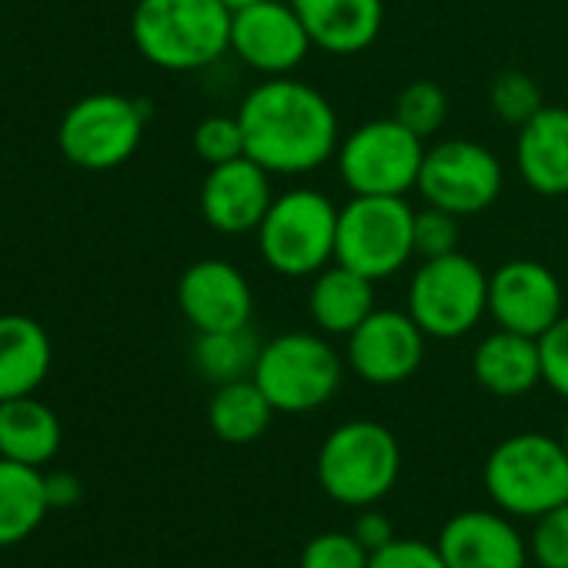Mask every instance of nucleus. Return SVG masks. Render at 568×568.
<instances>
[{"label": "nucleus", "mask_w": 568, "mask_h": 568, "mask_svg": "<svg viewBox=\"0 0 568 568\" xmlns=\"http://www.w3.org/2000/svg\"><path fill=\"white\" fill-rule=\"evenodd\" d=\"M237 121L244 154L274 178L312 174L332 161L342 144L335 104L292 74L254 84L237 108Z\"/></svg>", "instance_id": "obj_1"}, {"label": "nucleus", "mask_w": 568, "mask_h": 568, "mask_svg": "<svg viewBox=\"0 0 568 568\" xmlns=\"http://www.w3.org/2000/svg\"><path fill=\"white\" fill-rule=\"evenodd\" d=\"M131 41L161 71H204L231 51V11L221 0H138Z\"/></svg>", "instance_id": "obj_2"}, {"label": "nucleus", "mask_w": 568, "mask_h": 568, "mask_svg": "<svg viewBox=\"0 0 568 568\" xmlns=\"http://www.w3.org/2000/svg\"><path fill=\"white\" fill-rule=\"evenodd\" d=\"M257 254L281 277H315L335 261L338 207L318 187H292L274 194L257 224Z\"/></svg>", "instance_id": "obj_3"}, {"label": "nucleus", "mask_w": 568, "mask_h": 568, "mask_svg": "<svg viewBox=\"0 0 568 568\" xmlns=\"http://www.w3.org/2000/svg\"><path fill=\"white\" fill-rule=\"evenodd\" d=\"M485 491L518 518H538L568 501V452L561 438L518 432L485 458Z\"/></svg>", "instance_id": "obj_4"}, {"label": "nucleus", "mask_w": 568, "mask_h": 568, "mask_svg": "<svg viewBox=\"0 0 568 568\" xmlns=\"http://www.w3.org/2000/svg\"><path fill=\"white\" fill-rule=\"evenodd\" d=\"M402 471V445L382 422L352 418L318 448V481L328 498L348 508H368L385 498Z\"/></svg>", "instance_id": "obj_5"}, {"label": "nucleus", "mask_w": 568, "mask_h": 568, "mask_svg": "<svg viewBox=\"0 0 568 568\" xmlns=\"http://www.w3.org/2000/svg\"><path fill=\"white\" fill-rule=\"evenodd\" d=\"M274 412L305 415L328 405L345 378V362L315 332H284L261 345L254 375Z\"/></svg>", "instance_id": "obj_6"}, {"label": "nucleus", "mask_w": 568, "mask_h": 568, "mask_svg": "<svg viewBox=\"0 0 568 568\" xmlns=\"http://www.w3.org/2000/svg\"><path fill=\"white\" fill-rule=\"evenodd\" d=\"M405 312L435 342L465 338L488 315V274L462 251L425 257L412 274Z\"/></svg>", "instance_id": "obj_7"}, {"label": "nucleus", "mask_w": 568, "mask_h": 568, "mask_svg": "<svg viewBox=\"0 0 568 568\" xmlns=\"http://www.w3.org/2000/svg\"><path fill=\"white\" fill-rule=\"evenodd\" d=\"M415 257V211L405 197L352 194L338 207L335 261L378 281L395 277Z\"/></svg>", "instance_id": "obj_8"}, {"label": "nucleus", "mask_w": 568, "mask_h": 568, "mask_svg": "<svg viewBox=\"0 0 568 568\" xmlns=\"http://www.w3.org/2000/svg\"><path fill=\"white\" fill-rule=\"evenodd\" d=\"M148 124V104L98 91L74 101L58 124V148L64 161L81 171H114L134 158Z\"/></svg>", "instance_id": "obj_9"}, {"label": "nucleus", "mask_w": 568, "mask_h": 568, "mask_svg": "<svg viewBox=\"0 0 568 568\" xmlns=\"http://www.w3.org/2000/svg\"><path fill=\"white\" fill-rule=\"evenodd\" d=\"M425 151V138L408 131L398 118H375L342 138L335 164L352 194L405 197V191L418 187Z\"/></svg>", "instance_id": "obj_10"}, {"label": "nucleus", "mask_w": 568, "mask_h": 568, "mask_svg": "<svg viewBox=\"0 0 568 568\" xmlns=\"http://www.w3.org/2000/svg\"><path fill=\"white\" fill-rule=\"evenodd\" d=\"M505 184L501 161L478 141L448 138L425 151L418 194L425 204L452 211L458 217H471L488 211Z\"/></svg>", "instance_id": "obj_11"}, {"label": "nucleus", "mask_w": 568, "mask_h": 568, "mask_svg": "<svg viewBox=\"0 0 568 568\" xmlns=\"http://www.w3.org/2000/svg\"><path fill=\"white\" fill-rule=\"evenodd\" d=\"M312 48L315 44L288 0H257L231 14V51L244 68L264 78L295 74Z\"/></svg>", "instance_id": "obj_12"}, {"label": "nucleus", "mask_w": 568, "mask_h": 568, "mask_svg": "<svg viewBox=\"0 0 568 568\" xmlns=\"http://www.w3.org/2000/svg\"><path fill=\"white\" fill-rule=\"evenodd\" d=\"M488 315L505 332L541 338L565 315V295L555 271L531 257L505 261L488 274Z\"/></svg>", "instance_id": "obj_13"}, {"label": "nucleus", "mask_w": 568, "mask_h": 568, "mask_svg": "<svg viewBox=\"0 0 568 568\" xmlns=\"http://www.w3.org/2000/svg\"><path fill=\"white\" fill-rule=\"evenodd\" d=\"M428 335L408 312L398 308H375L352 335L345 358L352 372L378 388L408 382L425 362Z\"/></svg>", "instance_id": "obj_14"}, {"label": "nucleus", "mask_w": 568, "mask_h": 568, "mask_svg": "<svg viewBox=\"0 0 568 568\" xmlns=\"http://www.w3.org/2000/svg\"><path fill=\"white\" fill-rule=\"evenodd\" d=\"M178 308L197 332H234L247 328L254 315V292L241 267L224 257H201L178 277Z\"/></svg>", "instance_id": "obj_15"}, {"label": "nucleus", "mask_w": 568, "mask_h": 568, "mask_svg": "<svg viewBox=\"0 0 568 568\" xmlns=\"http://www.w3.org/2000/svg\"><path fill=\"white\" fill-rule=\"evenodd\" d=\"M271 178L274 174H267L247 154L207 168L201 184V217L207 221V227L231 237L257 231L274 201Z\"/></svg>", "instance_id": "obj_16"}, {"label": "nucleus", "mask_w": 568, "mask_h": 568, "mask_svg": "<svg viewBox=\"0 0 568 568\" xmlns=\"http://www.w3.org/2000/svg\"><path fill=\"white\" fill-rule=\"evenodd\" d=\"M438 551L448 568H525L528 548L515 525L495 511H462L445 521Z\"/></svg>", "instance_id": "obj_17"}, {"label": "nucleus", "mask_w": 568, "mask_h": 568, "mask_svg": "<svg viewBox=\"0 0 568 568\" xmlns=\"http://www.w3.org/2000/svg\"><path fill=\"white\" fill-rule=\"evenodd\" d=\"M312 44L335 58L368 51L385 24V0H288Z\"/></svg>", "instance_id": "obj_18"}, {"label": "nucleus", "mask_w": 568, "mask_h": 568, "mask_svg": "<svg viewBox=\"0 0 568 568\" xmlns=\"http://www.w3.org/2000/svg\"><path fill=\"white\" fill-rule=\"evenodd\" d=\"M515 164L521 181L541 197L568 194V108H541L518 128Z\"/></svg>", "instance_id": "obj_19"}, {"label": "nucleus", "mask_w": 568, "mask_h": 568, "mask_svg": "<svg viewBox=\"0 0 568 568\" xmlns=\"http://www.w3.org/2000/svg\"><path fill=\"white\" fill-rule=\"evenodd\" d=\"M471 378L495 398H521L541 382L538 338L518 332H491L471 355Z\"/></svg>", "instance_id": "obj_20"}, {"label": "nucleus", "mask_w": 568, "mask_h": 568, "mask_svg": "<svg viewBox=\"0 0 568 568\" xmlns=\"http://www.w3.org/2000/svg\"><path fill=\"white\" fill-rule=\"evenodd\" d=\"M54 348L31 315H0V402L34 395L51 375Z\"/></svg>", "instance_id": "obj_21"}, {"label": "nucleus", "mask_w": 568, "mask_h": 568, "mask_svg": "<svg viewBox=\"0 0 568 568\" xmlns=\"http://www.w3.org/2000/svg\"><path fill=\"white\" fill-rule=\"evenodd\" d=\"M375 312V281L332 261L312 277L308 318L322 335H352Z\"/></svg>", "instance_id": "obj_22"}, {"label": "nucleus", "mask_w": 568, "mask_h": 568, "mask_svg": "<svg viewBox=\"0 0 568 568\" xmlns=\"http://www.w3.org/2000/svg\"><path fill=\"white\" fill-rule=\"evenodd\" d=\"M61 418L51 405L38 402L34 395L0 402V455L44 468L61 452Z\"/></svg>", "instance_id": "obj_23"}, {"label": "nucleus", "mask_w": 568, "mask_h": 568, "mask_svg": "<svg viewBox=\"0 0 568 568\" xmlns=\"http://www.w3.org/2000/svg\"><path fill=\"white\" fill-rule=\"evenodd\" d=\"M44 471L0 455V548L28 541L48 518Z\"/></svg>", "instance_id": "obj_24"}, {"label": "nucleus", "mask_w": 568, "mask_h": 568, "mask_svg": "<svg viewBox=\"0 0 568 568\" xmlns=\"http://www.w3.org/2000/svg\"><path fill=\"white\" fill-rule=\"evenodd\" d=\"M274 418V405L257 388L254 378H237L217 385L207 402V425L227 445H251L257 442Z\"/></svg>", "instance_id": "obj_25"}, {"label": "nucleus", "mask_w": 568, "mask_h": 568, "mask_svg": "<svg viewBox=\"0 0 568 568\" xmlns=\"http://www.w3.org/2000/svg\"><path fill=\"white\" fill-rule=\"evenodd\" d=\"M261 355V342L251 335V328H234V332H207L194 338L191 362L201 378H207L214 388L251 378L254 365Z\"/></svg>", "instance_id": "obj_26"}, {"label": "nucleus", "mask_w": 568, "mask_h": 568, "mask_svg": "<svg viewBox=\"0 0 568 568\" xmlns=\"http://www.w3.org/2000/svg\"><path fill=\"white\" fill-rule=\"evenodd\" d=\"M418 138H432L448 118V94L435 81H412L395 98V114Z\"/></svg>", "instance_id": "obj_27"}, {"label": "nucleus", "mask_w": 568, "mask_h": 568, "mask_svg": "<svg viewBox=\"0 0 568 568\" xmlns=\"http://www.w3.org/2000/svg\"><path fill=\"white\" fill-rule=\"evenodd\" d=\"M488 101H491V111L498 114V121L505 124H515L521 128L525 121H531L545 104H541V91L538 84L521 74V71H505L491 81V91H488Z\"/></svg>", "instance_id": "obj_28"}, {"label": "nucleus", "mask_w": 568, "mask_h": 568, "mask_svg": "<svg viewBox=\"0 0 568 568\" xmlns=\"http://www.w3.org/2000/svg\"><path fill=\"white\" fill-rule=\"evenodd\" d=\"M194 154L214 168V164H227L234 158H244V131L237 114H211L194 128Z\"/></svg>", "instance_id": "obj_29"}, {"label": "nucleus", "mask_w": 568, "mask_h": 568, "mask_svg": "<svg viewBox=\"0 0 568 568\" xmlns=\"http://www.w3.org/2000/svg\"><path fill=\"white\" fill-rule=\"evenodd\" d=\"M368 548L352 531H322L302 551V568H368Z\"/></svg>", "instance_id": "obj_30"}, {"label": "nucleus", "mask_w": 568, "mask_h": 568, "mask_svg": "<svg viewBox=\"0 0 568 568\" xmlns=\"http://www.w3.org/2000/svg\"><path fill=\"white\" fill-rule=\"evenodd\" d=\"M462 217L442 207L425 204L422 211H415V254L425 257H442L458 251L462 241Z\"/></svg>", "instance_id": "obj_31"}, {"label": "nucleus", "mask_w": 568, "mask_h": 568, "mask_svg": "<svg viewBox=\"0 0 568 568\" xmlns=\"http://www.w3.org/2000/svg\"><path fill=\"white\" fill-rule=\"evenodd\" d=\"M528 551L538 568H568V501L535 518Z\"/></svg>", "instance_id": "obj_32"}, {"label": "nucleus", "mask_w": 568, "mask_h": 568, "mask_svg": "<svg viewBox=\"0 0 568 568\" xmlns=\"http://www.w3.org/2000/svg\"><path fill=\"white\" fill-rule=\"evenodd\" d=\"M368 568H448L438 545L422 538H392L368 555Z\"/></svg>", "instance_id": "obj_33"}, {"label": "nucleus", "mask_w": 568, "mask_h": 568, "mask_svg": "<svg viewBox=\"0 0 568 568\" xmlns=\"http://www.w3.org/2000/svg\"><path fill=\"white\" fill-rule=\"evenodd\" d=\"M538 352H541V382L568 402V315H561L541 338H538Z\"/></svg>", "instance_id": "obj_34"}, {"label": "nucleus", "mask_w": 568, "mask_h": 568, "mask_svg": "<svg viewBox=\"0 0 568 568\" xmlns=\"http://www.w3.org/2000/svg\"><path fill=\"white\" fill-rule=\"evenodd\" d=\"M44 491H48L51 511L74 508L84 498V485H81V478L74 471H48L44 475Z\"/></svg>", "instance_id": "obj_35"}, {"label": "nucleus", "mask_w": 568, "mask_h": 568, "mask_svg": "<svg viewBox=\"0 0 568 568\" xmlns=\"http://www.w3.org/2000/svg\"><path fill=\"white\" fill-rule=\"evenodd\" d=\"M352 535H355L368 551H378L382 545H388V541L395 538V535H392V521H388V515L372 511V505L358 515V521H355Z\"/></svg>", "instance_id": "obj_36"}, {"label": "nucleus", "mask_w": 568, "mask_h": 568, "mask_svg": "<svg viewBox=\"0 0 568 568\" xmlns=\"http://www.w3.org/2000/svg\"><path fill=\"white\" fill-rule=\"evenodd\" d=\"M221 4L234 14V11H241V8H251V4H257V0H221Z\"/></svg>", "instance_id": "obj_37"}, {"label": "nucleus", "mask_w": 568, "mask_h": 568, "mask_svg": "<svg viewBox=\"0 0 568 568\" xmlns=\"http://www.w3.org/2000/svg\"><path fill=\"white\" fill-rule=\"evenodd\" d=\"M561 445H565V452H568V418H565V432H561Z\"/></svg>", "instance_id": "obj_38"}]
</instances>
